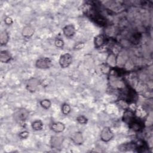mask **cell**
I'll return each instance as SVG.
<instances>
[{"mask_svg": "<svg viewBox=\"0 0 153 153\" xmlns=\"http://www.w3.org/2000/svg\"><path fill=\"white\" fill-rule=\"evenodd\" d=\"M29 116V111L25 108H20L15 111L13 114V118L14 120L19 123L25 122Z\"/></svg>", "mask_w": 153, "mask_h": 153, "instance_id": "6da1fadb", "label": "cell"}, {"mask_svg": "<svg viewBox=\"0 0 153 153\" xmlns=\"http://www.w3.org/2000/svg\"><path fill=\"white\" fill-rule=\"evenodd\" d=\"M114 136V132L112 131L110 127H104L100 134V137L102 141L104 142H108L111 140L112 139V138Z\"/></svg>", "mask_w": 153, "mask_h": 153, "instance_id": "7a4b0ae2", "label": "cell"}, {"mask_svg": "<svg viewBox=\"0 0 153 153\" xmlns=\"http://www.w3.org/2000/svg\"><path fill=\"white\" fill-rule=\"evenodd\" d=\"M52 65L51 60L48 57H41L36 60L35 66L40 69H49Z\"/></svg>", "mask_w": 153, "mask_h": 153, "instance_id": "3957f363", "label": "cell"}, {"mask_svg": "<svg viewBox=\"0 0 153 153\" xmlns=\"http://www.w3.org/2000/svg\"><path fill=\"white\" fill-rule=\"evenodd\" d=\"M122 119L129 127L136 120V117L134 111L130 109H126L123 113Z\"/></svg>", "mask_w": 153, "mask_h": 153, "instance_id": "277c9868", "label": "cell"}, {"mask_svg": "<svg viewBox=\"0 0 153 153\" xmlns=\"http://www.w3.org/2000/svg\"><path fill=\"white\" fill-rule=\"evenodd\" d=\"M72 62V56L69 53H65L60 56L59 63L61 68H66L69 67Z\"/></svg>", "mask_w": 153, "mask_h": 153, "instance_id": "5b68a950", "label": "cell"}, {"mask_svg": "<svg viewBox=\"0 0 153 153\" xmlns=\"http://www.w3.org/2000/svg\"><path fill=\"white\" fill-rule=\"evenodd\" d=\"M40 84V81L36 78H30L26 84V88L27 90L30 93H34L36 91L38 86Z\"/></svg>", "mask_w": 153, "mask_h": 153, "instance_id": "8992f818", "label": "cell"}, {"mask_svg": "<svg viewBox=\"0 0 153 153\" xmlns=\"http://www.w3.org/2000/svg\"><path fill=\"white\" fill-rule=\"evenodd\" d=\"M63 141V137L62 136H53L50 139V146L52 149H59L61 148Z\"/></svg>", "mask_w": 153, "mask_h": 153, "instance_id": "52a82bcc", "label": "cell"}, {"mask_svg": "<svg viewBox=\"0 0 153 153\" xmlns=\"http://www.w3.org/2000/svg\"><path fill=\"white\" fill-rule=\"evenodd\" d=\"M63 33L64 35L67 38H71L72 37L76 32V29L74 25L72 24L67 25L63 27Z\"/></svg>", "mask_w": 153, "mask_h": 153, "instance_id": "ba28073f", "label": "cell"}, {"mask_svg": "<svg viewBox=\"0 0 153 153\" xmlns=\"http://www.w3.org/2000/svg\"><path fill=\"white\" fill-rule=\"evenodd\" d=\"M71 140L76 145H80L84 142V137L81 132L76 131L71 136Z\"/></svg>", "mask_w": 153, "mask_h": 153, "instance_id": "9c48e42d", "label": "cell"}, {"mask_svg": "<svg viewBox=\"0 0 153 153\" xmlns=\"http://www.w3.org/2000/svg\"><path fill=\"white\" fill-rule=\"evenodd\" d=\"M50 128L56 133L63 132L65 129V125L62 122H54L50 125Z\"/></svg>", "mask_w": 153, "mask_h": 153, "instance_id": "30bf717a", "label": "cell"}, {"mask_svg": "<svg viewBox=\"0 0 153 153\" xmlns=\"http://www.w3.org/2000/svg\"><path fill=\"white\" fill-rule=\"evenodd\" d=\"M106 42V38L104 35L99 34L95 36L94 39V45L96 48L102 47Z\"/></svg>", "mask_w": 153, "mask_h": 153, "instance_id": "8fae6325", "label": "cell"}, {"mask_svg": "<svg viewBox=\"0 0 153 153\" xmlns=\"http://www.w3.org/2000/svg\"><path fill=\"white\" fill-rule=\"evenodd\" d=\"M35 30L30 25H27L23 27L22 31V36L26 38H30L34 34Z\"/></svg>", "mask_w": 153, "mask_h": 153, "instance_id": "7c38bea8", "label": "cell"}, {"mask_svg": "<svg viewBox=\"0 0 153 153\" xmlns=\"http://www.w3.org/2000/svg\"><path fill=\"white\" fill-rule=\"evenodd\" d=\"M12 59L11 54L7 50H3L0 53V61L2 63H8Z\"/></svg>", "mask_w": 153, "mask_h": 153, "instance_id": "4fadbf2b", "label": "cell"}, {"mask_svg": "<svg viewBox=\"0 0 153 153\" xmlns=\"http://www.w3.org/2000/svg\"><path fill=\"white\" fill-rule=\"evenodd\" d=\"M135 149L137 150L138 152H144L148 148L146 143L143 140H139L134 143Z\"/></svg>", "mask_w": 153, "mask_h": 153, "instance_id": "5bb4252c", "label": "cell"}, {"mask_svg": "<svg viewBox=\"0 0 153 153\" xmlns=\"http://www.w3.org/2000/svg\"><path fill=\"white\" fill-rule=\"evenodd\" d=\"M10 39V36L6 30H3L0 34V42L1 45H5Z\"/></svg>", "mask_w": 153, "mask_h": 153, "instance_id": "9a60e30c", "label": "cell"}, {"mask_svg": "<svg viewBox=\"0 0 153 153\" xmlns=\"http://www.w3.org/2000/svg\"><path fill=\"white\" fill-rule=\"evenodd\" d=\"M31 127L35 131L41 130L43 128V123L40 120H36L31 123Z\"/></svg>", "mask_w": 153, "mask_h": 153, "instance_id": "2e32d148", "label": "cell"}, {"mask_svg": "<svg viewBox=\"0 0 153 153\" xmlns=\"http://www.w3.org/2000/svg\"><path fill=\"white\" fill-rule=\"evenodd\" d=\"M129 127L134 131H139L142 129L143 126H142V123L139 120H137V119L136 118V120L129 126Z\"/></svg>", "mask_w": 153, "mask_h": 153, "instance_id": "e0dca14e", "label": "cell"}, {"mask_svg": "<svg viewBox=\"0 0 153 153\" xmlns=\"http://www.w3.org/2000/svg\"><path fill=\"white\" fill-rule=\"evenodd\" d=\"M131 149H135V145L134 143H124L119 146L118 149L121 151H130Z\"/></svg>", "mask_w": 153, "mask_h": 153, "instance_id": "ac0fdd59", "label": "cell"}, {"mask_svg": "<svg viewBox=\"0 0 153 153\" xmlns=\"http://www.w3.org/2000/svg\"><path fill=\"white\" fill-rule=\"evenodd\" d=\"M40 105L45 109H48L51 105V102L49 99H45L40 101Z\"/></svg>", "mask_w": 153, "mask_h": 153, "instance_id": "d6986e66", "label": "cell"}, {"mask_svg": "<svg viewBox=\"0 0 153 153\" xmlns=\"http://www.w3.org/2000/svg\"><path fill=\"white\" fill-rule=\"evenodd\" d=\"M61 110H62V112L65 115H68L71 111V108L70 106V105L68 103H63L62 106L61 108Z\"/></svg>", "mask_w": 153, "mask_h": 153, "instance_id": "ffe728a7", "label": "cell"}, {"mask_svg": "<svg viewBox=\"0 0 153 153\" xmlns=\"http://www.w3.org/2000/svg\"><path fill=\"white\" fill-rule=\"evenodd\" d=\"M54 44L56 47L62 48L64 46V41L63 40L60 38H56L54 41Z\"/></svg>", "mask_w": 153, "mask_h": 153, "instance_id": "44dd1931", "label": "cell"}, {"mask_svg": "<svg viewBox=\"0 0 153 153\" xmlns=\"http://www.w3.org/2000/svg\"><path fill=\"white\" fill-rule=\"evenodd\" d=\"M108 63L109 66H114L116 63V59L115 56L114 54H110V56L108 58Z\"/></svg>", "mask_w": 153, "mask_h": 153, "instance_id": "7402d4cb", "label": "cell"}, {"mask_svg": "<svg viewBox=\"0 0 153 153\" xmlns=\"http://www.w3.org/2000/svg\"><path fill=\"white\" fill-rule=\"evenodd\" d=\"M76 121L78 122V123H79L81 124H87L88 120L85 116L79 115L76 118Z\"/></svg>", "mask_w": 153, "mask_h": 153, "instance_id": "603a6c76", "label": "cell"}, {"mask_svg": "<svg viewBox=\"0 0 153 153\" xmlns=\"http://www.w3.org/2000/svg\"><path fill=\"white\" fill-rule=\"evenodd\" d=\"M29 132L27 131H22L21 133H20L19 134V137L21 138V139H26L27 138V137L29 136Z\"/></svg>", "mask_w": 153, "mask_h": 153, "instance_id": "cb8c5ba5", "label": "cell"}, {"mask_svg": "<svg viewBox=\"0 0 153 153\" xmlns=\"http://www.w3.org/2000/svg\"><path fill=\"white\" fill-rule=\"evenodd\" d=\"M84 47V42H80L77 43V44L75 45V47H74V50H79L82 49Z\"/></svg>", "mask_w": 153, "mask_h": 153, "instance_id": "d4e9b609", "label": "cell"}, {"mask_svg": "<svg viewBox=\"0 0 153 153\" xmlns=\"http://www.w3.org/2000/svg\"><path fill=\"white\" fill-rule=\"evenodd\" d=\"M4 22L5 23H6V25H11L13 23V20L11 17H5V20H4Z\"/></svg>", "mask_w": 153, "mask_h": 153, "instance_id": "484cf974", "label": "cell"}]
</instances>
